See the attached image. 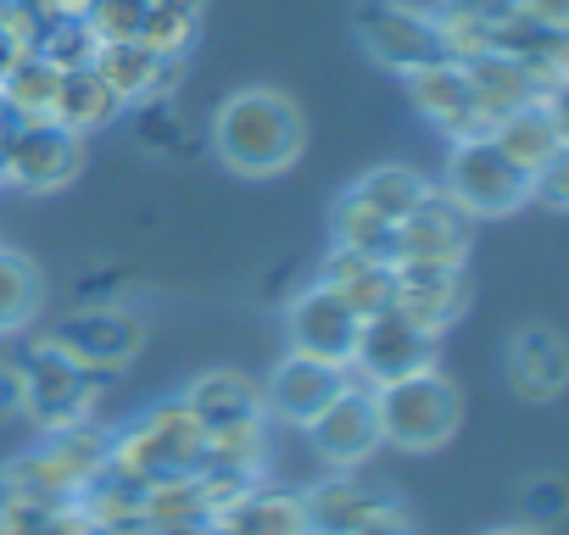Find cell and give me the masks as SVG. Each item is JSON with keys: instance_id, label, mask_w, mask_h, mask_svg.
Here are the masks:
<instances>
[{"instance_id": "1", "label": "cell", "mask_w": 569, "mask_h": 535, "mask_svg": "<svg viewBox=\"0 0 569 535\" xmlns=\"http://www.w3.org/2000/svg\"><path fill=\"white\" fill-rule=\"evenodd\" d=\"M212 151L240 179H279V173H291L308 151V118L273 84L234 90L212 112Z\"/></svg>"}, {"instance_id": "2", "label": "cell", "mask_w": 569, "mask_h": 535, "mask_svg": "<svg viewBox=\"0 0 569 535\" xmlns=\"http://www.w3.org/2000/svg\"><path fill=\"white\" fill-rule=\"evenodd\" d=\"M107 457H112V435L96 424H73L62 435H46V446H34L0 468V502L73 507L79 491L107 468Z\"/></svg>"}, {"instance_id": "3", "label": "cell", "mask_w": 569, "mask_h": 535, "mask_svg": "<svg viewBox=\"0 0 569 535\" xmlns=\"http://www.w3.org/2000/svg\"><path fill=\"white\" fill-rule=\"evenodd\" d=\"M375 418H380V446H402V452H436L458 435L463 418V396L441 369L375 385Z\"/></svg>"}, {"instance_id": "4", "label": "cell", "mask_w": 569, "mask_h": 535, "mask_svg": "<svg viewBox=\"0 0 569 535\" xmlns=\"http://www.w3.org/2000/svg\"><path fill=\"white\" fill-rule=\"evenodd\" d=\"M201 457H207V430L184 407V396L146 407L123 435H112V463L123 474H134L140 485H157V480H173V474H196Z\"/></svg>"}, {"instance_id": "5", "label": "cell", "mask_w": 569, "mask_h": 535, "mask_svg": "<svg viewBox=\"0 0 569 535\" xmlns=\"http://www.w3.org/2000/svg\"><path fill=\"white\" fill-rule=\"evenodd\" d=\"M463 218H508L530 201V173L519 162L502 157V145L491 134H469V140H452L447 151V168H441V184H436Z\"/></svg>"}, {"instance_id": "6", "label": "cell", "mask_w": 569, "mask_h": 535, "mask_svg": "<svg viewBox=\"0 0 569 535\" xmlns=\"http://www.w3.org/2000/svg\"><path fill=\"white\" fill-rule=\"evenodd\" d=\"M96 396H101V380L90 369H79L62 346L34 341V352L23 363V418L40 435H62L73 424H90Z\"/></svg>"}, {"instance_id": "7", "label": "cell", "mask_w": 569, "mask_h": 535, "mask_svg": "<svg viewBox=\"0 0 569 535\" xmlns=\"http://www.w3.org/2000/svg\"><path fill=\"white\" fill-rule=\"evenodd\" d=\"M358 40L363 51L391 68V73H419L430 62H447V34H441V18L425 12V7H408V0H363L358 7Z\"/></svg>"}, {"instance_id": "8", "label": "cell", "mask_w": 569, "mask_h": 535, "mask_svg": "<svg viewBox=\"0 0 569 535\" xmlns=\"http://www.w3.org/2000/svg\"><path fill=\"white\" fill-rule=\"evenodd\" d=\"M84 168V140L62 129L57 118H29L7 129L0 145V184H18L29 195H57L79 179Z\"/></svg>"}, {"instance_id": "9", "label": "cell", "mask_w": 569, "mask_h": 535, "mask_svg": "<svg viewBox=\"0 0 569 535\" xmlns=\"http://www.w3.org/2000/svg\"><path fill=\"white\" fill-rule=\"evenodd\" d=\"M40 341L62 346L79 369H90V374L107 385L112 374H123V369L140 357V346H146V324H140L129 307H79V313L57 319Z\"/></svg>"}, {"instance_id": "10", "label": "cell", "mask_w": 569, "mask_h": 535, "mask_svg": "<svg viewBox=\"0 0 569 535\" xmlns=\"http://www.w3.org/2000/svg\"><path fill=\"white\" fill-rule=\"evenodd\" d=\"M352 380L358 385H391V380H408V374H425L436 369V335H425L419 324H408L397 307L375 313L358 324V341H352Z\"/></svg>"}, {"instance_id": "11", "label": "cell", "mask_w": 569, "mask_h": 535, "mask_svg": "<svg viewBox=\"0 0 569 535\" xmlns=\"http://www.w3.org/2000/svg\"><path fill=\"white\" fill-rule=\"evenodd\" d=\"M475 240V218H463L441 190H430L397 223V268H463Z\"/></svg>"}, {"instance_id": "12", "label": "cell", "mask_w": 569, "mask_h": 535, "mask_svg": "<svg viewBox=\"0 0 569 535\" xmlns=\"http://www.w3.org/2000/svg\"><path fill=\"white\" fill-rule=\"evenodd\" d=\"M347 385H352V369L291 352L268 374V385H262V413H273L279 424H291V430H308Z\"/></svg>"}, {"instance_id": "13", "label": "cell", "mask_w": 569, "mask_h": 535, "mask_svg": "<svg viewBox=\"0 0 569 535\" xmlns=\"http://www.w3.org/2000/svg\"><path fill=\"white\" fill-rule=\"evenodd\" d=\"M358 313L336 296V291H325V285H308L297 302H291V313H284V330H291V352H302V357H319V363H352V341H358Z\"/></svg>"}, {"instance_id": "14", "label": "cell", "mask_w": 569, "mask_h": 535, "mask_svg": "<svg viewBox=\"0 0 569 535\" xmlns=\"http://www.w3.org/2000/svg\"><path fill=\"white\" fill-rule=\"evenodd\" d=\"M308 435H313V452H319L330 468H358V463H369L375 446H380V418H375L369 385L352 380V385L308 424Z\"/></svg>"}, {"instance_id": "15", "label": "cell", "mask_w": 569, "mask_h": 535, "mask_svg": "<svg viewBox=\"0 0 569 535\" xmlns=\"http://www.w3.org/2000/svg\"><path fill=\"white\" fill-rule=\"evenodd\" d=\"M391 307L441 341L469 307V280H463V268H397Z\"/></svg>"}, {"instance_id": "16", "label": "cell", "mask_w": 569, "mask_h": 535, "mask_svg": "<svg viewBox=\"0 0 569 535\" xmlns=\"http://www.w3.org/2000/svg\"><path fill=\"white\" fill-rule=\"evenodd\" d=\"M408 101H413V112L430 123V129H441L447 140H469V134H486V118H480V107H475V90H469V79H463V68L447 57V62H430V68H419V73H408Z\"/></svg>"}, {"instance_id": "17", "label": "cell", "mask_w": 569, "mask_h": 535, "mask_svg": "<svg viewBox=\"0 0 569 535\" xmlns=\"http://www.w3.org/2000/svg\"><path fill=\"white\" fill-rule=\"evenodd\" d=\"M458 68H463L469 90H475V107H480L486 129H491L497 118H508V112H519V107H530V101L552 95V90L536 79V68H530V62L502 57V51H475V57H463Z\"/></svg>"}, {"instance_id": "18", "label": "cell", "mask_w": 569, "mask_h": 535, "mask_svg": "<svg viewBox=\"0 0 569 535\" xmlns=\"http://www.w3.org/2000/svg\"><path fill=\"white\" fill-rule=\"evenodd\" d=\"M397 496L386 491V485H369V480H358L352 468H336L325 485H313L308 496H302V507H308V529L313 535H358L380 507H391Z\"/></svg>"}, {"instance_id": "19", "label": "cell", "mask_w": 569, "mask_h": 535, "mask_svg": "<svg viewBox=\"0 0 569 535\" xmlns=\"http://www.w3.org/2000/svg\"><path fill=\"white\" fill-rule=\"evenodd\" d=\"M486 134H491V140L502 145V157L519 162L525 173H541L547 162H558V157H563V140H569V134H563V107H558V95H541V101H530V107L497 118Z\"/></svg>"}, {"instance_id": "20", "label": "cell", "mask_w": 569, "mask_h": 535, "mask_svg": "<svg viewBox=\"0 0 569 535\" xmlns=\"http://www.w3.org/2000/svg\"><path fill=\"white\" fill-rule=\"evenodd\" d=\"M212 529L218 535H313L297 491H273V485H257V480L212 518Z\"/></svg>"}, {"instance_id": "21", "label": "cell", "mask_w": 569, "mask_h": 535, "mask_svg": "<svg viewBox=\"0 0 569 535\" xmlns=\"http://www.w3.org/2000/svg\"><path fill=\"white\" fill-rule=\"evenodd\" d=\"M508 380L525 402H552L569 385V352L558 341V330L530 324L508 341Z\"/></svg>"}, {"instance_id": "22", "label": "cell", "mask_w": 569, "mask_h": 535, "mask_svg": "<svg viewBox=\"0 0 569 535\" xmlns=\"http://www.w3.org/2000/svg\"><path fill=\"white\" fill-rule=\"evenodd\" d=\"M319 285L336 291L358 319H375V313L391 307L397 268H391V262H375V256H363V251H341V245H336V251L325 256V268H319Z\"/></svg>"}, {"instance_id": "23", "label": "cell", "mask_w": 569, "mask_h": 535, "mask_svg": "<svg viewBox=\"0 0 569 535\" xmlns=\"http://www.w3.org/2000/svg\"><path fill=\"white\" fill-rule=\"evenodd\" d=\"M96 73L112 84V95L129 107H151V101H168V84L179 73V62H162L157 51L146 46H101L96 57Z\"/></svg>"}, {"instance_id": "24", "label": "cell", "mask_w": 569, "mask_h": 535, "mask_svg": "<svg viewBox=\"0 0 569 535\" xmlns=\"http://www.w3.org/2000/svg\"><path fill=\"white\" fill-rule=\"evenodd\" d=\"M51 118H57L62 129H73L79 140H90V134H101V129H112V123L123 118V101L112 95V84H107L96 68H68L62 84H57Z\"/></svg>"}, {"instance_id": "25", "label": "cell", "mask_w": 569, "mask_h": 535, "mask_svg": "<svg viewBox=\"0 0 569 535\" xmlns=\"http://www.w3.org/2000/svg\"><path fill=\"white\" fill-rule=\"evenodd\" d=\"M184 407L201 418V430H223V424H240V418H262V391L234 369H212L184 391Z\"/></svg>"}, {"instance_id": "26", "label": "cell", "mask_w": 569, "mask_h": 535, "mask_svg": "<svg viewBox=\"0 0 569 535\" xmlns=\"http://www.w3.org/2000/svg\"><path fill=\"white\" fill-rule=\"evenodd\" d=\"M57 84H62V68H51L40 51H23L7 79H0V107H7L12 123H29V118H51L57 107Z\"/></svg>"}, {"instance_id": "27", "label": "cell", "mask_w": 569, "mask_h": 535, "mask_svg": "<svg viewBox=\"0 0 569 535\" xmlns=\"http://www.w3.org/2000/svg\"><path fill=\"white\" fill-rule=\"evenodd\" d=\"M330 229H336V245H341V251H363V256H375V262H391V268H397V223H391V218H380L358 190H347V195L336 201Z\"/></svg>"}, {"instance_id": "28", "label": "cell", "mask_w": 569, "mask_h": 535, "mask_svg": "<svg viewBox=\"0 0 569 535\" xmlns=\"http://www.w3.org/2000/svg\"><path fill=\"white\" fill-rule=\"evenodd\" d=\"M40 302H46V285H40V268L12 251V245H0V335H18L40 319Z\"/></svg>"}, {"instance_id": "29", "label": "cell", "mask_w": 569, "mask_h": 535, "mask_svg": "<svg viewBox=\"0 0 569 535\" xmlns=\"http://www.w3.org/2000/svg\"><path fill=\"white\" fill-rule=\"evenodd\" d=\"M352 190H358V195H363V201H369V206H375L380 218L402 223V218H408V212H413V206H419V201H425V195L436 190V184H430V179H425L419 168L386 162V168H369V173H363V179H358Z\"/></svg>"}, {"instance_id": "30", "label": "cell", "mask_w": 569, "mask_h": 535, "mask_svg": "<svg viewBox=\"0 0 569 535\" xmlns=\"http://www.w3.org/2000/svg\"><path fill=\"white\" fill-rule=\"evenodd\" d=\"M196 518H212V513H207V496H201V480H196V474H173V480H157V485H146V502H140V524H146V529L196 524Z\"/></svg>"}, {"instance_id": "31", "label": "cell", "mask_w": 569, "mask_h": 535, "mask_svg": "<svg viewBox=\"0 0 569 535\" xmlns=\"http://www.w3.org/2000/svg\"><path fill=\"white\" fill-rule=\"evenodd\" d=\"M196 29H201V12H190V7H146L134 46L157 51L162 62H184V51L196 46Z\"/></svg>"}, {"instance_id": "32", "label": "cell", "mask_w": 569, "mask_h": 535, "mask_svg": "<svg viewBox=\"0 0 569 535\" xmlns=\"http://www.w3.org/2000/svg\"><path fill=\"white\" fill-rule=\"evenodd\" d=\"M0 535H90L79 507H29L0 502Z\"/></svg>"}, {"instance_id": "33", "label": "cell", "mask_w": 569, "mask_h": 535, "mask_svg": "<svg viewBox=\"0 0 569 535\" xmlns=\"http://www.w3.org/2000/svg\"><path fill=\"white\" fill-rule=\"evenodd\" d=\"M84 23L96 29L101 46H134V34L146 23V0H90Z\"/></svg>"}, {"instance_id": "34", "label": "cell", "mask_w": 569, "mask_h": 535, "mask_svg": "<svg viewBox=\"0 0 569 535\" xmlns=\"http://www.w3.org/2000/svg\"><path fill=\"white\" fill-rule=\"evenodd\" d=\"M34 29H40V18L29 7H0V79H7V68L34 46Z\"/></svg>"}, {"instance_id": "35", "label": "cell", "mask_w": 569, "mask_h": 535, "mask_svg": "<svg viewBox=\"0 0 569 535\" xmlns=\"http://www.w3.org/2000/svg\"><path fill=\"white\" fill-rule=\"evenodd\" d=\"M530 201H541V206H552V212L569 206V157H558V162H547L541 173H530Z\"/></svg>"}, {"instance_id": "36", "label": "cell", "mask_w": 569, "mask_h": 535, "mask_svg": "<svg viewBox=\"0 0 569 535\" xmlns=\"http://www.w3.org/2000/svg\"><path fill=\"white\" fill-rule=\"evenodd\" d=\"M563 513V480L558 474H547V480H536L530 491H525V518H558Z\"/></svg>"}, {"instance_id": "37", "label": "cell", "mask_w": 569, "mask_h": 535, "mask_svg": "<svg viewBox=\"0 0 569 535\" xmlns=\"http://www.w3.org/2000/svg\"><path fill=\"white\" fill-rule=\"evenodd\" d=\"M441 12H452V18H469V23L491 29L497 18H508V12H513V0H441Z\"/></svg>"}, {"instance_id": "38", "label": "cell", "mask_w": 569, "mask_h": 535, "mask_svg": "<svg viewBox=\"0 0 569 535\" xmlns=\"http://www.w3.org/2000/svg\"><path fill=\"white\" fill-rule=\"evenodd\" d=\"M513 12L547 29H569V0H513Z\"/></svg>"}, {"instance_id": "39", "label": "cell", "mask_w": 569, "mask_h": 535, "mask_svg": "<svg viewBox=\"0 0 569 535\" xmlns=\"http://www.w3.org/2000/svg\"><path fill=\"white\" fill-rule=\"evenodd\" d=\"M23 413V369L18 363H0V424Z\"/></svg>"}, {"instance_id": "40", "label": "cell", "mask_w": 569, "mask_h": 535, "mask_svg": "<svg viewBox=\"0 0 569 535\" xmlns=\"http://www.w3.org/2000/svg\"><path fill=\"white\" fill-rule=\"evenodd\" d=\"M23 7H29L34 18H84L90 0H23Z\"/></svg>"}, {"instance_id": "41", "label": "cell", "mask_w": 569, "mask_h": 535, "mask_svg": "<svg viewBox=\"0 0 569 535\" xmlns=\"http://www.w3.org/2000/svg\"><path fill=\"white\" fill-rule=\"evenodd\" d=\"M151 535H218L212 518H196V524H168V529H151Z\"/></svg>"}, {"instance_id": "42", "label": "cell", "mask_w": 569, "mask_h": 535, "mask_svg": "<svg viewBox=\"0 0 569 535\" xmlns=\"http://www.w3.org/2000/svg\"><path fill=\"white\" fill-rule=\"evenodd\" d=\"M486 535H536V524H502V529H486Z\"/></svg>"}, {"instance_id": "43", "label": "cell", "mask_w": 569, "mask_h": 535, "mask_svg": "<svg viewBox=\"0 0 569 535\" xmlns=\"http://www.w3.org/2000/svg\"><path fill=\"white\" fill-rule=\"evenodd\" d=\"M7 123H12V118H7V107H0V129H7Z\"/></svg>"}, {"instance_id": "44", "label": "cell", "mask_w": 569, "mask_h": 535, "mask_svg": "<svg viewBox=\"0 0 569 535\" xmlns=\"http://www.w3.org/2000/svg\"><path fill=\"white\" fill-rule=\"evenodd\" d=\"M0 7H23V0H0Z\"/></svg>"}, {"instance_id": "45", "label": "cell", "mask_w": 569, "mask_h": 535, "mask_svg": "<svg viewBox=\"0 0 569 535\" xmlns=\"http://www.w3.org/2000/svg\"><path fill=\"white\" fill-rule=\"evenodd\" d=\"M391 535H413V524H408V529H391Z\"/></svg>"}, {"instance_id": "46", "label": "cell", "mask_w": 569, "mask_h": 535, "mask_svg": "<svg viewBox=\"0 0 569 535\" xmlns=\"http://www.w3.org/2000/svg\"><path fill=\"white\" fill-rule=\"evenodd\" d=\"M7 129H12V123H7ZM7 129H0V145H7Z\"/></svg>"}]
</instances>
